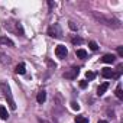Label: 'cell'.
Masks as SVG:
<instances>
[{"label":"cell","mask_w":123,"mask_h":123,"mask_svg":"<svg viewBox=\"0 0 123 123\" xmlns=\"http://www.w3.org/2000/svg\"><path fill=\"white\" fill-rule=\"evenodd\" d=\"M98 123H107V122H106V120H100Z\"/></svg>","instance_id":"cb8c5ba5"},{"label":"cell","mask_w":123,"mask_h":123,"mask_svg":"<svg viewBox=\"0 0 123 123\" xmlns=\"http://www.w3.org/2000/svg\"><path fill=\"white\" fill-rule=\"evenodd\" d=\"M75 123H88V119H86V117H81V116H77V119H75Z\"/></svg>","instance_id":"e0dca14e"},{"label":"cell","mask_w":123,"mask_h":123,"mask_svg":"<svg viewBox=\"0 0 123 123\" xmlns=\"http://www.w3.org/2000/svg\"><path fill=\"white\" fill-rule=\"evenodd\" d=\"M55 54H56L58 58H65L67 54H68V51H67V48H65L64 45H58V46L55 48Z\"/></svg>","instance_id":"8992f818"},{"label":"cell","mask_w":123,"mask_h":123,"mask_svg":"<svg viewBox=\"0 0 123 123\" xmlns=\"http://www.w3.org/2000/svg\"><path fill=\"white\" fill-rule=\"evenodd\" d=\"M73 43H74V45H77V43H83V39H81V38H74V39H73Z\"/></svg>","instance_id":"ffe728a7"},{"label":"cell","mask_w":123,"mask_h":123,"mask_svg":"<svg viewBox=\"0 0 123 123\" xmlns=\"http://www.w3.org/2000/svg\"><path fill=\"white\" fill-rule=\"evenodd\" d=\"M0 45H6V46H15V43L7 38V36H2L0 38Z\"/></svg>","instance_id":"ba28073f"},{"label":"cell","mask_w":123,"mask_h":123,"mask_svg":"<svg viewBox=\"0 0 123 123\" xmlns=\"http://www.w3.org/2000/svg\"><path fill=\"white\" fill-rule=\"evenodd\" d=\"M101 75H103L104 78H117V77H119V73H114V70L106 67V68L101 70Z\"/></svg>","instance_id":"277c9868"},{"label":"cell","mask_w":123,"mask_h":123,"mask_svg":"<svg viewBox=\"0 0 123 123\" xmlns=\"http://www.w3.org/2000/svg\"><path fill=\"white\" fill-rule=\"evenodd\" d=\"M78 73H80V70L74 67V68H71V70H68V71H65V73H64V78H68V80H74V78H77Z\"/></svg>","instance_id":"5b68a950"},{"label":"cell","mask_w":123,"mask_h":123,"mask_svg":"<svg viewBox=\"0 0 123 123\" xmlns=\"http://www.w3.org/2000/svg\"><path fill=\"white\" fill-rule=\"evenodd\" d=\"M7 117H9V114H7L6 107L0 104V119H2V120H7Z\"/></svg>","instance_id":"9c48e42d"},{"label":"cell","mask_w":123,"mask_h":123,"mask_svg":"<svg viewBox=\"0 0 123 123\" xmlns=\"http://www.w3.org/2000/svg\"><path fill=\"white\" fill-rule=\"evenodd\" d=\"M16 26H18V32H19V33L23 36L25 33H23V28H22V25H20V23H16Z\"/></svg>","instance_id":"d6986e66"},{"label":"cell","mask_w":123,"mask_h":123,"mask_svg":"<svg viewBox=\"0 0 123 123\" xmlns=\"http://www.w3.org/2000/svg\"><path fill=\"white\" fill-rule=\"evenodd\" d=\"M42 123H48V122H42Z\"/></svg>","instance_id":"d4e9b609"},{"label":"cell","mask_w":123,"mask_h":123,"mask_svg":"<svg viewBox=\"0 0 123 123\" xmlns=\"http://www.w3.org/2000/svg\"><path fill=\"white\" fill-rule=\"evenodd\" d=\"M77 56L81 58V59H84V58L87 56V52H86L84 49H77Z\"/></svg>","instance_id":"4fadbf2b"},{"label":"cell","mask_w":123,"mask_h":123,"mask_svg":"<svg viewBox=\"0 0 123 123\" xmlns=\"http://www.w3.org/2000/svg\"><path fill=\"white\" fill-rule=\"evenodd\" d=\"M48 35L52 36V38H61V35H62V31H61V26L58 23H54L52 26L48 28Z\"/></svg>","instance_id":"3957f363"},{"label":"cell","mask_w":123,"mask_h":123,"mask_svg":"<svg viewBox=\"0 0 123 123\" xmlns=\"http://www.w3.org/2000/svg\"><path fill=\"white\" fill-rule=\"evenodd\" d=\"M88 46H90V49H91V51H97V49H98V45H97L94 41H90Z\"/></svg>","instance_id":"9a60e30c"},{"label":"cell","mask_w":123,"mask_h":123,"mask_svg":"<svg viewBox=\"0 0 123 123\" xmlns=\"http://www.w3.org/2000/svg\"><path fill=\"white\" fill-rule=\"evenodd\" d=\"M0 90H2V93H3V96H5V98L7 100V103H9L10 109H12V110H15V109H16V103H15V100H13V96H12V91H10L9 84H7L6 81H0Z\"/></svg>","instance_id":"7a4b0ae2"},{"label":"cell","mask_w":123,"mask_h":123,"mask_svg":"<svg viewBox=\"0 0 123 123\" xmlns=\"http://www.w3.org/2000/svg\"><path fill=\"white\" fill-rule=\"evenodd\" d=\"M86 78H87V80H94V78H96V74H94L93 71H87V73H86Z\"/></svg>","instance_id":"2e32d148"},{"label":"cell","mask_w":123,"mask_h":123,"mask_svg":"<svg viewBox=\"0 0 123 123\" xmlns=\"http://www.w3.org/2000/svg\"><path fill=\"white\" fill-rule=\"evenodd\" d=\"M117 54H119V56H123V48L122 46H117Z\"/></svg>","instance_id":"44dd1931"},{"label":"cell","mask_w":123,"mask_h":123,"mask_svg":"<svg viewBox=\"0 0 123 123\" xmlns=\"http://www.w3.org/2000/svg\"><path fill=\"white\" fill-rule=\"evenodd\" d=\"M80 87L81 88H86L87 87V81H80Z\"/></svg>","instance_id":"603a6c76"},{"label":"cell","mask_w":123,"mask_h":123,"mask_svg":"<svg viewBox=\"0 0 123 123\" xmlns=\"http://www.w3.org/2000/svg\"><path fill=\"white\" fill-rule=\"evenodd\" d=\"M116 96H117V98H120V100L123 98V93H122V86H120V84H119L117 88H116Z\"/></svg>","instance_id":"5bb4252c"},{"label":"cell","mask_w":123,"mask_h":123,"mask_svg":"<svg viewBox=\"0 0 123 123\" xmlns=\"http://www.w3.org/2000/svg\"><path fill=\"white\" fill-rule=\"evenodd\" d=\"M70 28H71L73 31H77V25H75L74 22H70Z\"/></svg>","instance_id":"7402d4cb"},{"label":"cell","mask_w":123,"mask_h":123,"mask_svg":"<svg viewBox=\"0 0 123 123\" xmlns=\"http://www.w3.org/2000/svg\"><path fill=\"white\" fill-rule=\"evenodd\" d=\"M18 74H25L26 73V68H25V64H19L18 67H16V70H15Z\"/></svg>","instance_id":"7c38bea8"},{"label":"cell","mask_w":123,"mask_h":123,"mask_svg":"<svg viewBox=\"0 0 123 123\" xmlns=\"http://www.w3.org/2000/svg\"><path fill=\"white\" fill-rule=\"evenodd\" d=\"M91 16H93L97 22H100V23H103V25H106V26H110V28H120V26H122L120 20H117V19H114V18H111V16H106V15H103V13H100V12H91Z\"/></svg>","instance_id":"6da1fadb"},{"label":"cell","mask_w":123,"mask_h":123,"mask_svg":"<svg viewBox=\"0 0 123 123\" xmlns=\"http://www.w3.org/2000/svg\"><path fill=\"white\" fill-rule=\"evenodd\" d=\"M71 109H73V110H77V111H78V110H80V106H78V103L73 101V103H71Z\"/></svg>","instance_id":"ac0fdd59"},{"label":"cell","mask_w":123,"mask_h":123,"mask_svg":"<svg viewBox=\"0 0 123 123\" xmlns=\"http://www.w3.org/2000/svg\"><path fill=\"white\" fill-rule=\"evenodd\" d=\"M45 100H46V93H45V91H39V93H38V96H36V101L42 104Z\"/></svg>","instance_id":"8fae6325"},{"label":"cell","mask_w":123,"mask_h":123,"mask_svg":"<svg viewBox=\"0 0 123 123\" xmlns=\"http://www.w3.org/2000/svg\"><path fill=\"white\" fill-rule=\"evenodd\" d=\"M114 59H116V56H114L113 54H106V55L101 58V62H104V64H113Z\"/></svg>","instance_id":"52a82bcc"},{"label":"cell","mask_w":123,"mask_h":123,"mask_svg":"<svg viewBox=\"0 0 123 123\" xmlns=\"http://www.w3.org/2000/svg\"><path fill=\"white\" fill-rule=\"evenodd\" d=\"M107 88H109V83H103V84L97 88V94H98V96H103V94L106 93Z\"/></svg>","instance_id":"30bf717a"}]
</instances>
